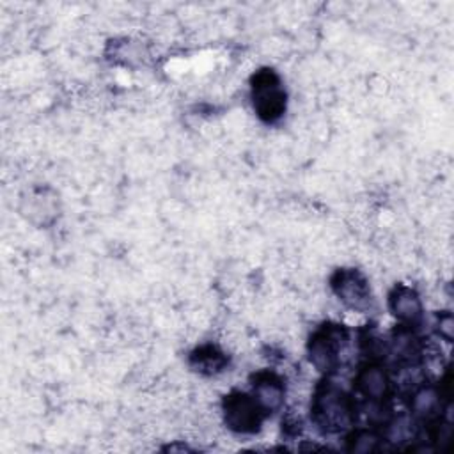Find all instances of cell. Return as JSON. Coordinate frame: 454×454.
<instances>
[{"instance_id": "obj_12", "label": "cell", "mask_w": 454, "mask_h": 454, "mask_svg": "<svg viewBox=\"0 0 454 454\" xmlns=\"http://www.w3.org/2000/svg\"><path fill=\"white\" fill-rule=\"evenodd\" d=\"M383 433L376 427H351L346 433V450L353 454H372L383 445Z\"/></svg>"}, {"instance_id": "obj_6", "label": "cell", "mask_w": 454, "mask_h": 454, "mask_svg": "<svg viewBox=\"0 0 454 454\" xmlns=\"http://www.w3.org/2000/svg\"><path fill=\"white\" fill-rule=\"evenodd\" d=\"M330 289L335 298L355 312H367L372 307V293L367 277L349 266L333 270L330 275Z\"/></svg>"}, {"instance_id": "obj_8", "label": "cell", "mask_w": 454, "mask_h": 454, "mask_svg": "<svg viewBox=\"0 0 454 454\" xmlns=\"http://www.w3.org/2000/svg\"><path fill=\"white\" fill-rule=\"evenodd\" d=\"M250 394L255 403L261 406L264 415H273L280 411L286 404L287 388L284 378L275 371L262 369L252 374L250 378Z\"/></svg>"}, {"instance_id": "obj_9", "label": "cell", "mask_w": 454, "mask_h": 454, "mask_svg": "<svg viewBox=\"0 0 454 454\" xmlns=\"http://www.w3.org/2000/svg\"><path fill=\"white\" fill-rule=\"evenodd\" d=\"M387 307L399 325L415 326L424 317V303L419 291L408 284H395L387 296Z\"/></svg>"}, {"instance_id": "obj_3", "label": "cell", "mask_w": 454, "mask_h": 454, "mask_svg": "<svg viewBox=\"0 0 454 454\" xmlns=\"http://www.w3.org/2000/svg\"><path fill=\"white\" fill-rule=\"evenodd\" d=\"M250 103L257 119L264 124H277L286 115L287 92L275 69L261 67L252 74Z\"/></svg>"}, {"instance_id": "obj_2", "label": "cell", "mask_w": 454, "mask_h": 454, "mask_svg": "<svg viewBox=\"0 0 454 454\" xmlns=\"http://www.w3.org/2000/svg\"><path fill=\"white\" fill-rule=\"evenodd\" d=\"M349 344V332L339 323H323L305 344L310 365L323 376H332L342 364V353Z\"/></svg>"}, {"instance_id": "obj_13", "label": "cell", "mask_w": 454, "mask_h": 454, "mask_svg": "<svg viewBox=\"0 0 454 454\" xmlns=\"http://www.w3.org/2000/svg\"><path fill=\"white\" fill-rule=\"evenodd\" d=\"M434 330H436L438 337H442L445 342H452V339H454V317L449 310H442V312L436 314Z\"/></svg>"}, {"instance_id": "obj_10", "label": "cell", "mask_w": 454, "mask_h": 454, "mask_svg": "<svg viewBox=\"0 0 454 454\" xmlns=\"http://www.w3.org/2000/svg\"><path fill=\"white\" fill-rule=\"evenodd\" d=\"M385 351L403 367H415L422 360V340L415 326L397 325L388 340Z\"/></svg>"}, {"instance_id": "obj_1", "label": "cell", "mask_w": 454, "mask_h": 454, "mask_svg": "<svg viewBox=\"0 0 454 454\" xmlns=\"http://www.w3.org/2000/svg\"><path fill=\"white\" fill-rule=\"evenodd\" d=\"M356 403L349 392L326 376L314 388L310 420L325 434L348 433L355 426Z\"/></svg>"}, {"instance_id": "obj_4", "label": "cell", "mask_w": 454, "mask_h": 454, "mask_svg": "<svg viewBox=\"0 0 454 454\" xmlns=\"http://www.w3.org/2000/svg\"><path fill=\"white\" fill-rule=\"evenodd\" d=\"M222 419L229 431L236 434H255L266 419L261 406L255 403L250 392L231 390L220 403Z\"/></svg>"}, {"instance_id": "obj_11", "label": "cell", "mask_w": 454, "mask_h": 454, "mask_svg": "<svg viewBox=\"0 0 454 454\" xmlns=\"http://www.w3.org/2000/svg\"><path fill=\"white\" fill-rule=\"evenodd\" d=\"M188 365L200 376H216L229 367V356L215 344H200L190 351Z\"/></svg>"}, {"instance_id": "obj_5", "label": "cell", "mask_w": 454, "mask_h": 454, "mask_svg": "<svg viewBox=\"0 0 454 454\" xmlns=\"http://www.w3.org/2000/svg\"><path fill=\"white\" fill-rule=\"evenodd\" d=\"M353 385L356 394L364 399V403L369 408L376 410H385L394 392L390 371L380 358H369L367 362H364L356 369Z\"/></svg>"}, {"instance_id": "obj_7", "label": "cell", "mask_w": 454, "mask_h": 454, "mask_svg": "<svg viewBox=\"0 0 454 454\" xmlns=\"http://www.w3.org/2000/svg\"><path fill=\"white\" fill-rule=\"evenodd\" d=\"M445 403H447V392H443L442 385H436L433 381L417 383L411 388L410 399H408L410 417L415 422L431 424L442 417V413L445 411Z\"/></svg>"}]
</instances>
